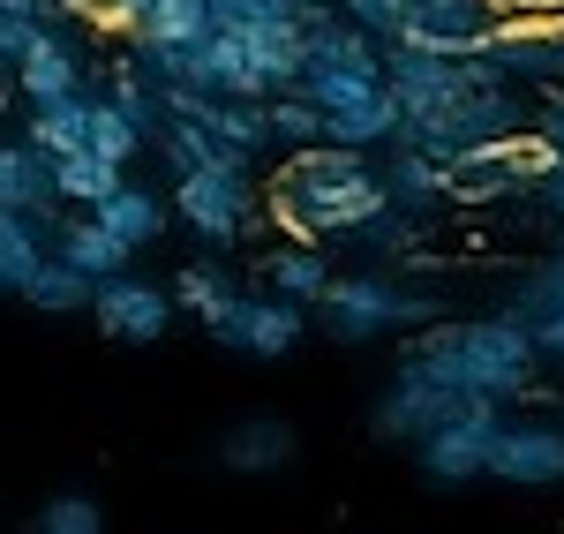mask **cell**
<instances>
[{"label": "cell", "mask_w": 564, "mask_h": 534, "mask_svg": "<svg viewBox=\"0 0 564 534\" xmlns=\"http://www.w3.org/2000/svg\"><path fill=\"white\" fill-rule=\"evenodd\" d=\"M384 76L399 90V135L391 143H422L444 166L475 143L527 135V84L512 68H497L489 53H430V45L384 39Z\"/></svg>", "instance_id": "6da1fadb"}, {"label": "cell", "mask_w": 564, "mask_h": 534, "mask_svg": "<svg viewBox=\"0 0 564 534\" xmlns=\"http://www.w3.org/2000/svg\"><path fill=\"white\" fill-rule=\"evenodd\" d=\"M271 226L294 233V241H339V233H361L391 204L384 188V159L354 151V143H308V151H286V166L271 174Z\"/></svg>", "instance_id": "7a4b0ae2"}, {"label": "cell", "mask_w": 564, "mask_h": 534, "mask_svg": "<svg viewBox=\"0 0 564 534\" xmlns=\"http://www.w3.org/2000/svg\"><path fill=\"white\" fill-rule=\"evenodd\" d=\"M422 339H430L436 355H452V369L467 377V392L475 400H527L534 392V369H542V347H534V324H527L512 302L497 316H467V324H452V316H436L422 324Z\"/></svg>", "instance_id": "3957f363"}, {"label": "cell", "mask_w": 564, "mask_h": 534, "mask_svg": "<svg viewBox=\"0 0 564 534\" xmlns=\"http://www.w3.org/2000/svg\"><path fill=\"white\" fill-rule=\"evenodd\" d=\"M467 400H475V392H467V377L452 369V355H436L430 339H414V347H406V361L391 369V384L377 392V406H369V429H377L384 445H406V451H414L436 422H444V414H459Z\"/></svg>", "instance_id": "277c9868"}, {"label": "cell", "mask_w": 564, "mask_h": 534, "mask_svg": "<svg viewBox=\"0 0 564 534\" xmlns=\"http://www.w3.org/2000/svg\"><path fill=\"white\" fill-rule=\"evenodd\" d=\"M436 316H444V294L399 286L391 271H339V279H332V294L316 302L324 339H339V347H369V339H384V331L436 324Z\"/></svg>", "instance_id": "5b68a950"}, {"label": "cell", "mask_w": 564, "mask_h": 534, "mask_svg": "<svg viewBox=\"0 0 564 534\" xmlns=\"http://www.w3.org/2000/svg\"><path fill=\"white\" fill-rule=\"evenodd\" d=\"M174 211H181V226H196L204 241L234 249V241H249V233L271 219V196L249 181L241 159H218V166L174 174Z\"/></svg>", "instance_id": "8992f818"}, {"label": "cell", "mask_w": 564, "mask_h": 534, "mask_svg": "<svg viewBox=\"0 0 564 534\" xmlns=\"http://www.w3.org/2000/svg\"><path fill=\"white\" fill-rule=\"evenodd\" d=\"M505 422H512V414H505V400H467L459 414H444L430 437L414 445V467L430 475L436 490H467V482H489Z\"/></svg>", "instance_id": "52a82bcc"}, {"label": "cell", "mask_w": 564, "mask_h": 534, "mask_svg": "<svg viewBox=\"0 0 564 534\" xmlns=\"http://www.w3.org/2000/svg\"><path fill=\"white\" fill-rule=\"evenodd\" d=\"M512 23V0H399V39L430 53H489Z\"/></svg>", "instance_id": "ba28073f"}, {"label": "cell", "mask_w": 564, "mask_h": 534, "mask_svg": "<svg viewBox=\"0 0 564 534\" xmlns=\"http://www.w3.org/2000/svg\"><path fill=\"white\" fill-rule=\"evenodd\" d=\"M181 302L159 286V279H143V271H113V279H98V294H90V324L106 331V339H121V347H159L166 331H174Z\"/></svg>", "instance_id": "9c48e42d"}, {"label": "cell", "mask_w": 564, "mask_h": 534, "mask_svg": "<svg viewBox=\"0 0 564 534\" xmlns=\"http://www.w3.org/2000/svg\"><path fill=\"white\" fill-rule=\"evenodd\" d=\"M308 324H316V316H308L302 302H286V294H271V286H263V294H241L234 309L218 316V324H212V339L226 347V355L286 361V355H294V347L308 339Z\"/></svg>", "instance_id": "30bf717a"}, {"label": "cell", "mask_w": 564, "mask_h": 534, "mask_svg": "<svg viewBox=\"0 0 564 534\" xmlns=\"http://www.w3.org/2000/svg\"><path fill=\"white\" fill-rule=\"evenodd\" d=\"M489 61L557 98L564 90V15L557 8H512V23L489 39Z\"/></svg>", "instance_id": "8fae6325"}, {"label": "cell", "mask_w": 564, "mask_h": 534, "mask_svg": "<svg viewBox=\"0 0 564 534\" xmlns=\"http://www.w3.org/2000/svg\"><path fill=\"white\" fill-rule=\"evenodd\" d=\"M489 482H512V490H557L564 482V422L557 414H512L505 437H497V467Z\"/></svg>", "instance_id": "7c38bea8"}, {"label": "cell", "mask_w": 564, "mask_h": 534, "mask_svg": "<svg viewBox=\"0 0 564 534\" xmlns=\"http://www.w3.org/2000/svg\"><path fill=\"white\" fill-rule=\"evenodd\" d=\"M294 451H302V437H294V422H286V414H241V422H226V429H218L212 467L241 475V482H263V475H286V467H294Z\"/></svg>", "instance_id": "4fadbf2b"}, {"label": "cell", "mask_w": 564, "mask_h": 534, "mask_svg": "<svg viewBox=\"0 0 564 534\" xmlns=\"http://www.w3.org/2000/svg\"><path fill=\"white\" fill-rule=\"evenodd\" d=\"M188 84L218 90V98H271V76L241 31H212V39L188 45Z\"/></svg>", "instance_id": "5bb4252c"}, {"label": "cell", "mask_w": 564, "mask_h": 534, "mask_svg": "<svg viewBox=\"0 0 564 534\" xmlns=\"http://www.w3.org/2000/svg\"><path fill=\"white\" fill-rule=\"evenodd\" d=\"M384 188H391V204H406L422 219L452 211V166L436 151H422V143H391L384 151Z\"/></svg>", "instance_id": "9a60e30c"}, {"label": "cell", "mask_w": 564, "mask_h": 534, "mask_svg": "<svg viewBox=\"0 0 564 534\" xmlns=\"http://www.w3.org/2000/svg\"><path fill=\"white\" fill-rule=\"evenodd\" d=\"M308 68H384V39L369 23H354L347 8L316 0L308 8Z\"/></svg>", "instance_id": "2e32d148"}, {"label": "cell", "mask_w": 564, "mask_h": 534, "mask_svg": "<svg viewBox=\"0 0 564 534\" xmlns=\"http://www.w3.org/2000/svg\"><path fill=\"white\" fill-rule=\"evenodd\" d=\"M15 90L31 98V106H53V98H76V90H90V76H84V53L61 39V23L45 31L23 61H15Z\"/></svg>", "instance_id": "e0dca14e"}, {"label": "cell", "mask_w": 564, "mask_h": 534, "mask_svg": "<svg viewBox=\"0 0 564 534\" xmlns=\"http://www.w3.org/2000/svg\"><path fill=\"white\" fill-rule=\"evenodd\" d=\"M257 271H263L271 294H286V302H302V309H316V302L332 294V279H339L332 257H324V241H294V233H286L271 257H257Z\"/></svg>", "instance_id": "ac0fdd59"}, {"label": "cell", "mask_w": 564, "mask_h": 534, "mask_svg": "<svg viewBox=\"0 0 564 534\" xmlns=\"http://www.w3.org/2000/svg\"><path fill=\"white\" fill-rule=\"evenodd\" d=\"M53 226L45 211H0V294H31V279H39V264L53 257Z\"/></svg>", "instance_id": "d6986e66"}, {"label": "cell", "mask_w": 564, "mask_h": 534, "mask_svg": "<svg viewBox=\"0 0 564 534\" xmlns=\"http://www.w3.org/2000/svg\"><path fill=\"white\" fill-rule=\"evenodd\" d=\"M0 211H45L61 219V188H53V159L39 143H0Z\"/></svg>", "instance_id": "ffe728a7"}, {"label": "cell", "mask_w": 564, "mask_h": 534, "mask_svg": "<svg viewBox=\"0 0 564 534\" xmlns=\"http://www.w3.org/2000/svg\"><path fill=\"white\" fill-rule=\"evenodd\" d=\"M53 257H68V264L84 271V279H113V271L135 264V249L113 233V226L98 219V211H84V219H61L53 226Z\"/></svg>", "instance_id": "44dd1931"}, {"label": "cell", "mask_w": 564, "mask_h": 534, "mask_svg": "<svg viewBox=\"0 0 564 534\" xmlns=\"http://www.w3.org/2000/svg\"><path fill=\"white\" fill-rule=\"evenodd\" d=\"M174 302H181L188 324H204V331H212L218 316L241 302V279H234V264H218V257H196V264L174 271Z\"/></svg>", "instance_id": "7402d4cb"}, {"label": "cell", "mask_w": 564, "mask_h": 534, "mask_svg": "<svg viewBox=\"0 0 564 534\" xmlns=\"http://www.w3.org/2000/svg\"><path fill=\"white\" fill-rule=\"evenodd\" d=\"M90 121H98V98L76 90V98H53V106H31L23 135L39 143L45 159H68V151H90Z\"/></svg>", "instance_id": "603a6c76"}, {"label": "cell", "mask_w": 564, "mask_h": 534, "mask_svg": "<svg viewBox=\"0 0 564 534\" xmlns=\"http://www.w3.org/2000/svg\"><path fill=\"white\" fill-rule=\"evenodd\" d=\"M98 219L113 226L129 249H151V241L166 233V219H181V211H166V196H159V188H135V181H121V188L98 204Z\"/></svg>", "instance_id": "cb8c5ba5"}, {"label": "cell", "mask_w": 564, "mask_h": 534, "mask_svg": "<svg viewBox=\"0 0 564 534\" xmlns=\"http://www.w3.org/2000/svg\"><path fill=\"white\" fill-rule=\"evenodd\" d=\"M106 98H113L121 113H135V121L151 129V143H159V129H166V84H159L135 53H121V61L106 68Z\"/></svg>", "instance_id": "d4e9b609"}, {"label": "cell", "mask_w": 564, "mask_h": 534, "mask_svg": "<svg viewBox=\"0 0 564 534\" xmlns=\"http://www.w3.org/2000/svg\"><path fill=\"white\" fill-rule=\"evenodd\" d=\"M121 181H129V166H113L106 151H68V159H53V188H61V204H84V211H98Z\"/></svg>", "instance_id": "484cf974"}, {"label": "cell", "mask_w": 564, "mask_h": 534, "mask_svg": "<svg viewBox=\"0 0 564 534\" xmlns=\"http://www.w3.org/2000/svg\"><path fill=\"white\" fill-rule=\"evenodd\" d=\"M430 226H436V219L406 211V204H384L377 219L354 233V249H369V257H384V264H399V257L414 264V257H422V241H430Z\"/></svg>", "instance_id": "4316f807"}, {"label": "cell", "mask_w": 564, "mask_h": 534, "mask_svg": "<svg viewBox=\"0 0 564 534\" xmlns=\"http://www.w3.org/2000/svg\"><path fill=\"white\" fill-rule=\"evenodd\" d=\"M90 294H98V279H84L68 257H45L23 302H31V309H45V316H76V309H90Z\"/></svg>", "instance_id": "83f0119b"}, {"label": "cell", "mask_w": 564, "mask_h": 534, "mask_svg": "<svg viewBox=\"0 0 564 534\" xmlns=\"http://www.w3.org/2000/svg\"><path fill=\"white\" fill-rule=\"evenodd\" d=\"M271 135H279V151H308V143H332V121L308 90H279L271 98Z\"/></svg>", "instance_id": "f1b7e54d"}, {"label": "cell", "mask_w": 564, "mask_h": 534, "mask_svg": "<svg viewBox=\"0 0 564 534\" xmlns=\"http://www.w3.org/2000/svg\"><path fill=\"white\" fill-rule=\"evenodd\" d=\"M212 0H151V15H143V31L135 39H159V45H196L212 39Z\"/></svg>", "instance_id": "f546056e"}, {"label": "cell", "mask_w": 564, "mask_h": 534, "mask_svg": "<svg viewBox=\"0 0 564 534\" xmlns=\"http://www.w3.org/2000/svg\"><path fill=\"white\" fill-rule=\"evenodd\" d=\"M90 151H106L113 166H135V159L151 151V129H143L135 113H121L113 98H98V121H90Z\"/></svg>", "instance_id": "4dcf8cb0"}, {"label": "cell", "mask_w": 564, "mask_h": 534, "mask_svg": "<svg viewBox=\"0 0 564 534\" xmlns=\"http://www.w3.org/2000/svg\"><path fill=\"white\" fill-rule=\"evenodd\" d=\"M39 534H106V512H98V497L90 490H53L39 504Z\"/></svg>", "instance_id": "1f68e13d"}, {"label": "cell", "mask_w": 564, "mask_h": 534, "mask_svg": "<svg viewBox=\"0 0 564 534\" xmlns=\"http://www.w3.org/2000/svg\"><path fill=\"white\" fill-rule=\"evenodd\" d=\"M512 309H520L527 324H534L542 309H564V249H557V257H542V264L512 286Z\"/></svg>", "instance_id": "d6a6232c"}, {"label": "cell", "mask_w": 564, "mask_h": 534, "mask_svg": "<svg viewBox=\"0 0 564 534\" xmlns=\"http://www.w3.org/2000/svg\"><path fill=\"white\" fill-rule=\"evenodd\" d=\"M143 15H151V0H90V23L98 31H121V39L143 31Z\"/></svg>", "instance_id": "836d02e7"}, {"label": "cell", "mask_w": 564, "mask_h": 534, "mask_svg": "<svg viewBox=\"0 0 564 534\" xmlns=\"http://www.w3.org/2000/svg\"><path fill=\"white\" fill-rule=\"evenodd\" d=\"M8 8H23V15H39V23H68V15L90 23V0H8Z\"/></svg>", "instance_id": "e575fe53"}, {"label": "cell", "mask_w": 564, "mask_h": 534, "mask_svg": "<svg viewBox=\"0 0 564 534\" xmlns=\"http://www.w3.org/2000/svg\"><path fill=\"white\" fill-rule=\"evenodd\" d=\"M534 347H542V361H564V309L534 316Z\"/></svg>", "instance_id": "d590c367"}, {"label": "cell", "mask_w": 564, "mask_h": 534, "mask_svg": "<svg viewBox=\"0 0 564 534\" xmlns=\"http://www.w3.org/2000/svg\"><path fill=\"white\" fill-rule=\"evenodd\" d=\"M542 204H550V219H557V226H564V159H557V174L542 181Z\"/></svg>", "instance_id": "8d00e7d4"}, {"label": "cell", "mask_w": 564, "mask_h": 534, "mask_svg": "<svg viewBox=\"0 0 564 534\" xmlns=\"http://www.w3.org/2000/svg\"><path fill=\"white\" fill-rule=\"evenodd\" d=\"M542 135L557 143V159H564V90H557V98H550V113H542Z\"/></svg>", "instance_id": "74e56055"}, {"label": "cell", "mask_w": 564, "mask_h": 534, "mask_svg": "<svg viewBox=\"0 0 564 534\" xmlns=\"http://www.w3.org/2000/svg\"><path fill=\"white\" fill-rule=\"evenodd\" d=\"M512 8H564V0H512Z\"/></svg>", "instance_id": "f35d334b"}, {"label": "cell", "mask_w": 564, "mask_h": 534, "mask_svg": "<svg viewBox=\"0 0 564 534\" xmlns=\"http://www.w3.org/2000/svg\"><path fill=\"white\" fill-rule=\"evenodd\" d=\"M0 98H8V68H0Z\"/></svg>", "instance_id": "ab89813d"}]
</instances>
